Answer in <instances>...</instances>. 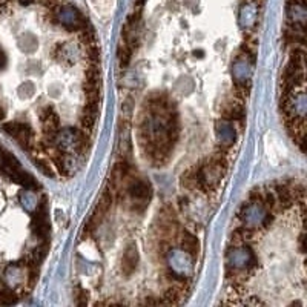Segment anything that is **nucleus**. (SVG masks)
<instances>
[{"label": "nucleus", "mask_w": 307, "mask_h": 307, "mask_svg": "<svg viewBox=\"0 0 307 307\" xmlns=\"http://www.w3.org/2000/svg\"><path fill=\"white\" fill-rule=\"evenodd\" d=\"M74 146L78 154H85L89 148V138L88 132L85 129H74Z\"/></svg>", "instance_id": "1a4fd4ad"}, {"label": "nucleus", "mask_w": 307, "mask_h": 307, "mask_svg": "<svg viewBox=\"0 0 307 307\" xmlns=\"http://www.w3.org/2000/svg\"><path fill=\"white\" fill-rule=\"evenodd\" d=\"M2 129L8 135L14 137L23 149H26V151L32 149V146H34V143H32V129L29 128V125L20 123V121H9V123H5L2 126Z\"/></svg>", "instance_id": "f03ea898"}, {"label": "nucleus", "mask_w": 307, "mask_h": 307, "mask_svg": "<svg viewBox=\"0 0 307 307\" xmlns=\"http://www.w3.org/2000/svg\"><path fill=\"white\" fill-rule=\"evenodd\" d=\"M180 244H181V249L189 254L192 258H195L198 255V251H200V241L198 238L191 234V232H183L181 234V238H180Z\"/></svg>", "instance_id": "6e6552de"}, {"label": "nucleus", "mask_w": 307, "mask_h": 307, "mask_svg": "<svg viewBox=\"0 0 307 307\" xmlns=\"http://www.w3.org/2000/svg\"><path fill=\"white\" fill-rule=\"evenodd\" d=\"M145 2H146V0H134V3H135L138 8H140V6H143V3H145Z\"/></svg>", "instance_id": "6ab92c4d"}, {"label": "nucleus", "mask_w": 307, "mask_h": 307, "mask_svg": "<svg viewBox=\"0 0 307 307\" xmlns=\"http://www.w3.org/2000/svg\"><path fill=\"white\" fill-rule=\"evenodd\" d=\"M17 303V297L14 292L11 291H0V306H9V304H15Z\"/></svg>", "instance_id": "4468645a"}, {"label": "nucleus", "mask_w": 307, "mask_h": 307, "mask_svg": "<svg viewBox=\"0 0 307 307\" xmlns=\"http://www.w3.org/2000/svg\"><path fill=\"white\" fill-rule=\"evenodd\" d=\"M95 118H97V115L83 111L81 115H80V126H81V129H85L86 132H89L94 128V125H95Z\"/></svg>", "instance_id": "ddd939ff"}, {"label": "nucleus", "mask_w": 307, "mask_h": 307, "mask_svg": "<svg viewBox=\"0 0 307 307\" xmlns=\"http://www.w3.org/2000/svg\"><path fill=\"white\" fill-rule=\"evenodd\" d=\"M128 177H129V166L126 161H118L114 165L112 168V172H111V180H109V191L112 195H117L123 186L126 185L128 181Z\"/></svg>", "instance_id": "7ed1b4c3"}, {"label": "nucleus", "mask_w": 307, "mask_h": 307, "mask_svg": "<svg viewBox=\"0 0 307 307\" xmlns=\"http://www.w3.org/2000/svg\"><path fill=\"white\" fill-rule=\"evenodd\" d=\"M112 197H114V195L111 194L109 189L105 191V192L101 194V197H100V200H98V203H97V206H95V209H94V214L91 215V218H89L88 223L85 224V229H83V237H85V238L89 237L91 234H94L95 228L103 221L105 215H106L108 211L111 209Z\"/></svg>", "instance_id": "f257e3e1"}, {"label": "nucleus", "mask_w": 307, "mask_h": 307, "mask_svg": "<svg viewBox=\"0 0 307 307\" xmlns=\"http://www.w3.org/2000/svg\"><path fill=\"white\" fill-rule=\"evenodd\" d=\"M5 118V111H3V108L0 106V120H3Z\"/></svg>", "instance_id": "aec40b11"}, {"label": "nucleus", "mask_w": 307, "mask_h": 307, "mask_svg": "<svg viewBox=\"0 0 307 307\" xmlns=\"http://www.w3.org/2000/svg\"><path fill=\"white\" fill-rule=\"evenodd\" d=\"M181 297H183V292L178 288H172L166 291V294L163 295V304H177Z\"/></svg>", "instance_id": "f8f14e48"}, {"label": "nucleus", "mask_w": 307, "mask_h": 307, "mask_svg": "<svg viewBox=\"0 0 307 307\" xmlns=\"http://www.w3.org/2000/svg\"><path fill=\"white\" fill-rule=\"evenodd\" d=\"M54 163H55V166H57V169L60 171V174H66L68 172V168H66V160H65V157L62 155V154H57L55 157H54Z\"/></svg>", "instance_id": "dca6fc26"}, {"label": "nucleus", "mask_w": 307, "mask_h": 307, "mask_svg": "<svg viewBox=\"0 0 307 307\" xmlns=\"http://www.w3.org/2000/svg\"><path fill=\"white\" fill-rule=\"evenodd\" d=\"M137 266H138V252H137V249H135L134 244H129L126 248V251L123 252L121 263H120L123 275L125 277H131L135 272Z\"/></svg>", "instance_id": "423d86ee"}, {"label": "nucleus", "mask_w": 307, "mask_h": 307, "mask_svg": "<svg viewBox=\"0 0 307 307\" xmlns=\"http://www.w3.org/2000/svg\"><path fill=\"white\" fill-rule=\"evenodd\" d=\"M181 185L186 189H203V178H201V172H200V166H194L189 168L188 171H185V174L181 175Z\"/></svg>", "instance_id": "0eeeda50"}, {"label": "nucleus", "mask_w": 307, "mask_h": 307, "mask_svg": "<svg viewBox=\"0 0 307 307\" xmlns=\"http://www.w3.org/2000/svg\"><path fill=\"white\" fill-rule=\"evenodd\" d=\"M132 51H134V49H132L128 43H125V42L120 43L117 55H118V60H120V65H121V66H128V65H129Z\"/></svg>", "instance_id": "9d476101"}, {"label": "nucleus", "mask_w": 307, "mask_h": 307, "mask_svg": "<svg viewBox=\"0 0 307 307\" xmlns=\"http://www.w3.org/2000/svg\"><path fill=\"white\" fill-rule=\"evenodd\" d=\"M32 231L40 238H46L48 234H49V223H48V212H46V201L45 200L38 204L37 214L32 218Z\"/></svg>", "instance_id": "20e7f679"}, {"label": "nucleus", "mask_w": 307, "mask_h": 307, "mask_svg": "<svg viewBox=\"0 0 307 307\" xmlns=\"http://www.w3.org/2000/svg\"><path fill=\"white\" fill-rule=\"evenodd\" d=\"M35 2H40L43 6H46V8H54L57 3H58V0H35Z\"/></svg>", "instance_id": "f3484780"}, {"label": "nucleus", "mask_w": 307, "mask_h": 307, "mask_svg": "<svg viewBox=\"0 0 307 307\" xmlns=\"http://www.w3.org/2000/svg\"><path fill=\"white\" fill-rule=\"evenodd\" d=\"M18 2H20V5H25V6H28V5L34 3L35 0H18Z\"/></svg>", "instance_id": "a211bd4d"}, {"label": "nucleus", "mask_w": 307, "mask_h": 307, "mask_svg": "<svg viewBox=\"0 0 307 307\" xmlns=\"http://www.w3.org/2000/svg\"><path fill=\"white\" fill-rule=\"evenodd\" d=\"M243 114H244V111H243V106H241L240 103H232V105H229V106L223 111V115H224L226 118H229V120L241 118Z\"/></svg>", "instance_id": "9b49d317"}, {"label": "nucleus", "mask_w": 307, "mask_h": 307, "mask_svg": "<svg viewBox=\"0 0 307 307\" xmlns=\"http://www.w3.org/2000/svg\"><path fill=\"white\" fill-rule=\"evenodd\" d=\"M128 194L134 201H141L143 204L149 201L151 197V186L148 181L143 180H134L128 185Z\"/></svg>", "instance_id": "39448f33"}, {"label": "nucleus", "mask_w": 307, "mask_h": 307, "mask_svg": "<svg viewBox=\"0 0 307 307\" xmlns=\"http://www.w3.org/2000/svg\"><path fill=\"white\" fill-rule=\"evenodd\" d=\"M34 163H35V166L40 169V172H42V174H45L46 177H52V175H54V172H52V168H51L49 161H46V160H42V158H35V160H34Z\"/></svg>", "instance_id": "2eb2a0df"}]
</instances>
